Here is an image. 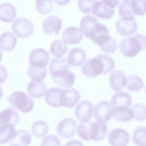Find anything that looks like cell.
Masks as SVG:
<instances>
[{
	"mask_svg": "<svg viewBox=\"0 0 146 146\" xmlns=\"http://www.w3.org/2000/svg\"><path fill=\"white\" fill-rule=\"evenodd\" d=\"M115 67V62L111 57L98 54L85 62L82 67L81 71L84 75L91 77L106 74Z\"/></svg>",
	"mask_w": 146,
	"mask_h": 146,
	"instance_id": "1",
	"label": "cell"
},
{
	"mask_svg": "<svg viewBox=\"0 0 146 146\" xmlns=\"http://www.w3.org/2000/svg\"><path fill=\"white\" fill-rule=\"evenodd\" d=\"M120 50L125 56L132 57L146 48L145 36L137 33L123 39L119 44Z\"/></svg>",
	"mask_w": 146,
	"mask_h": 146,
	"instance_id": "2",
	"label": "cell"
},
{
	"mask_svg": "<svg viewBox=\"0 0 146 146\" xmlns=\"http://www.w3.org/2000/svg\"><path fill=\"white\" fill-rule=\"evenodd\" d=\"M8 101L13 108L24 113L30 112L34 105L32 98L22 91L13 92L9 97Z\"/></svg>",
	"mask_w": 146,
	"mask_h": 146,
	"instance_id": "3",
	"label": "cell"
},
{
	"mask_svg": "<svg viewBox=\"0 0 146 146\" xmlns=\"http://www.w3.org/2000/svg\"><path fill=\"white\" fill-rule=\"evenodd\" d=\"M11 28L18 37L23 38L30 36L35 29L33 23L24 17L16 19L12 23Z\"/></svg>",
	"mask_w": 146,
	"mask_h": 146,
	"instance_id": "4",
	"label": "cell"
},
{
	"mask_svg": "<svg viewBox=\"0 0 146 146\" xmlns=\"http://www.w3.org/2000/svg\"><path fill=\"white\" fill-rule=\"evenodd\" d=\"M50 58L49 53L41 48H35L30 52L29 57L30 65L35 67H46Z\"/></svg>",
	"mask_w": 146,
	"mask_h": 146,
	"instance_id": "5",
	"label": "cell"
},
{
	"mask_svg": "<svg viewBox=\"0 0 146 146\" xmlns=\"http://www.w3.org/2000/svg\"><path fill=\"white\" fill-rule=\"evenodd\" d=\"M80 96L78 91L74 88L61 90L60 95V102L61 106L68 108L74 107L79 101Z\"/></svg>",
	"mask_w": 146,
	"mask_h": 146,
	"instance_id": "6",
	"label": "cell"
},
{
	"mask_svg": "<svg viewBox=\"0 0 146 146\" xmlns=\"http://www.w3.org/2000/svg\"><path fill=\"white\" fill-rule=\"evenodd\" d=\"M76 121L71 117L66 118L58 123L56 131L62 137L67 139L72 137L76 130Z\"/></svg>",
	"mask_w": 146,
	"mask_h": 146,
	"instance_id": "7",
	"label": "cell"
},
{
	"mask_svg": "<svg viewBox=\"0 0 146 146\" xmlns=\"http://www.w3.org/2000/svg\"><path fill=\"white\" fill-rule=\"evenodd\" d=\"M50 74L55 83L64 88L71 86L75 80V75L69 69L61 70Z\"/></svg>",
	"mask_w": 146,
	"mask_h": 146,
	"instance_id": "8",
	"label": "cell"
},
{
	"mask_svg": "<svg viewBox=\"0 0 146 146\" xmlns=\"http://www.w3.org/2000/svg\"><path fill=\"white\" fill-rule=\"evenodd\" d=\"M129 140L128 132L121 128H116L111 130L108 137V142L111 146H126Z\"/></svg>",
	"mask_w": 146,
	"mask_h": 146,
	"instance_id": "9",
	"label": "cell"
},
{
	"mask_svg": "<svg viewBox=\"0 0 146 146\" xmlns=\"http://www.w3.org/2000/svg\"><path fill=\"white\" fill-rule=\"evenodd\" d=\"M114 11V9L109 6L105 0H94L92 4V13L100 18L110 19Z\"/></svg>",
	"mask_w": 146,
	"mask_h": 146,
	"instance_id": "10",
	"label": "cell"
},
{
	"mask_svg": "<svg viewBox=\"0 0 146 146\" xmlns=\"http://www.w3.org/2000/svg\"><path fill=\"white\" fill-rule=\"evenodd\" d=\"M93 111L92 103L88 100H84L77 106L74 110V115L78 120L81 122H86L90 119Z\"/></svg>",
	"mask_w": 146,
	"mask_h": 146,
	"instance_id": "11",
	"label": "cell"
},
{
	"mask_svg": "<svg viewBox=\"0 0 146 146\" xmlns=\"http://www.w3.org/2000/svg\"><path fill=\"white\" fill-rule=\"evenodd\" d=\"M111 106L109 102L103 100L98 102L95 106L94 116L97 121L105 122L111 117Z\"/></svg>",
	"mask_w": 146,
	"mask_h": 146,
	"instance_id": "12",
	"label": "cell"
},
{
	"mask_svg": "<svg viewBox=\"0 0 146 146\" xmlns=\"http://www.w3.org/2000/svg\"><path fill=\"white\" fill-rule=\"evenodd\" d=\"M117 32L121 35L127 36L133 34L137 30V24L135 20L120 18L116 22Z\"/></svg>",
	"mask_w": 146,
	"mask_h": 146,
	"instance_id": "13",
	"label": "cell"
},
{
	"mask_svg": "<svg viewBox=\"0 0 146 146\" xmlns=\"http://www.w3.org/2000/svg\"><path fill=\"white\" fill-rule=\"evenodd\" d=\"M62 21L58 17L51 15L43 21L42 26L44 33L50 34L54 32L57 35L62 28Z\"/></svg>",
	"mask_w": 146,
	"mask_h": 146,
	"instance_id": "14",
	"label": "cell"
},
{
	"mask_svg": "<svg viewBox=\"0 0 146 146\" xmlns=\"http://www.w3.org/2000/svg\"><path fill=\"white\" fill-rule=\"evenodd\" d=\"M83 36L80 29L74 26L66 27L64 30L62 34L63 41L70 44H74L79 42Z\"/></svg>",
	"mask_w": 146,
	"mask_h": 146,
	"instance_id": "15",
	"label": "cell"
},
{
	"mask_svg": "<svg viewBox=\"0 0 146 146\" xmlns=\"http://www.w3.org/2000/svg\"><path fill=\"white\" fill-rule=\"evenodd\" d=\"M98 22V19L94 16L90 15H86L80 21V30L86 37L90 38L96 24Z\"/></svg>",
	"mask_w": 146,
	"mask_h": 146,
	"instance_id": "16",
	"label": "cell"
},
{
	"mask_svg": "<svg viewBox=\"0 0 146 146\" xmlns=\"http://www.w3.org/2000/svg\"><path fill=\"white\" fill-rule=\"evenodd\" d=\"M67 58L69 64L73 66H79L86 60V55L82 48L74 47L69 50Z\"/></svg>",
	"mask_w": 146,
	"mask_h": 146,
	"instance_id": "17",
	"label": "cell"
},
{
	"mask_svg": "<svg viewBox=\"0 0 146 146\" xmlns=\"http://www.w3.org/2000/svg\"><path fill=\"white\" fill-rule=\"evenodd\" d=\"M126 78L121 70H115L111 72L109 78L110 85L113 90L119 91L124 88Z\"/></svg>",
	"mask_w": 146,
	"mask_h": 146,
	"instance_id": "18",
	"label": "cell"
},
{
	"mask_svg": "<svg viewBox=\"0 0 146 146\" xmlns=\"http://www.w3.org/2000/svg\"><path fill=\"white\" fill-rule=\"evenodd\" d=\"M111 113L117 120L122 122L131 120L133 118V113L132 110L126 106L111 107Z\"/></svg>",
	"mask_w": 146,
	"mask_h": 146,
	"instance_id": "19",
	"label": "cell"
},
{
	"mask_svg": "<svg viewBox=\"0 0 146 146\" xmlns=\"http://www.w3.org/2000/svg\"><path fill=\"white\" fill-rule=\"evenodd\" d=\"M31 136L29 132L25 129H21L16 132L9 141L11 146H28L31 143Z\"/></svg>",
	"mask_w": 146,
	"mask_h": 146,
	"instance_id": "20",
	"label": "cell"
},
{
	"mask_svg": "<svg viewBox=\"0 0 146 146\" xmlns=\"http://www.w3.org/2000/svg\"><path fill=\"white\" fill-rule=\"evenodd\" d=\"M19 120L18 113L12 108H8L0 111V126L5 124L15 126Z\"/></svg>",
	"mask_w": 146,
	"mask_h": 146,
	"instance_id": "21",
	"label": "cell"
},
{
	"mask_svg": "<svg viewBox=\"0 0 146 146\" xmlns=\"http://www.w3.org/2000/svg\"><path fill=\"white\" fill-rule=\"evenodd\" d=\"M16 10L15 7L9 2L0 4V20L6 22L12 21L16 17Z\"/></svg>",
	"mask_w": 146,
	"mask_h": 146,
	"instance_id": "22",
	"label": "cell"
},
{
	"mask_svg": "<svg viewBox=\"0 0 146 146\" xmlns=\"http://www.w3.org/2000/svg\"><path fill=\"white\" fill-rule=\"evenodd\" d=\"M108 133L106 124L97 121L93 122L92 125L91 140L95 141L103 140Z\"/></svg>",
	"mask_w": 146,
	"mask_h": 146,
	"instance_id": "23",
	"label": "cell"
},
{
	"mask_svg": "<svg viewBox=\"0 0 146 146\" xmlns=\"http://www.w3.org/2000/svg\"><path fill=\"white\" fill-rule=\"evenodd\" d=\"M131 104V97L125 92L119 91L115 93L111 100V107L119 106L129 107Z\"/></svg>",
	"mask_w": 146,
	"mask_h": 146,
	"instance_id": "24",
	"label": "cell"
},
{
	"mask_svg": "<svg viewBox=\"0 0 146 146\" xmlns=\"http://www.w3.org/2000/svg\"><path fill=\"white\" fill-rule=\"evenodd\" d=\"M46 89V85L44 81L36 82L32 80L28 84L27 86L28 94L35 98L43 96Z\"/></svg>",
	"mask_w": 146,
	"mask_h": 146,
	"instance_id": "25",
	"label": "cell"
},
{
	"mask_svg": "<svg viewBox=\"0 0 146 146\" xmlns=\"http://www.w3.org/2000/svg\"><path fill=\"white\" fill-rule=\"evenodd\" d=\"M17 42L15 35L12 32L7 31L0 35V46L5 50H10L15 46Z\"/></svg>",
	"mask_w": 146,
	"mask_h": 146,
	"instance_id": "26",
	"label": "cell"
},
{
	"mask_svg": "<svg viewBox=\"0 0 146 146\" xmlns=\"http://www.w3.org/2000/svg\"><path fill=\"white\" fill-rule=\"evenodd\" d=\"M61 89L59 88L53 87L47 89L46 91L44 98L46 103L55 108L61 106L60 102V95Z\"/></svg>",
	"mask_w": 146,
	"mask_h": 146,
	"instance_id": "27",
	"label": "cell"
},
{
	"mask_svg": "<svg viewBox=\"0 0 146 146\" xmlns=\"http://www.w3.org/2000/svg\"><path fill=\"white\" fill-rule=\"evenodd\" d=\"M68 50V45L63 40H54L50 46V52L54 56L60 58L65 54Z\"/></svg>",
	"mask_w": 146,
	"mask_h": 146,
	"instance_id": "28",
	"label": "cell"
},
{
	"mask_svg": "<svg viewBox=\"0 0 146 146\" xmlns=\"http://www.w3.org/2000/svg\"><path fill=\"white\" fill-rule=\"evenodd\" d=\"M14 126L5 124L0 126V144H3L9 141L15 132Z\"/></svg>",
	"mask_w": 146,
	"mask_h": 146,
	"instance_id": "29",
	"label": "cell"
},
{
	"mask_svg": "<svg viewBox=\"0 0 146 146\" xmlns=\"http://www.w3.org/2000/svg\"><path fill=\"white\" fill-rule=\"evenodd\" d=\"M70 67V65L67 60L64 58L52 59L49 66L50 74L62 70L69 69Z\"/></svg>",
	"mask_w": 146,
	"mask_h": 146,
	"instance_id": "30",
	"label": "cell"
},
{
	"mask_svg": "<svg viewBox=\"0 0 146 146\" xmlns=\"http://www.w3.org/2000/svg\"><path fill=\"white\" fill-rule=\"evenodd\" d=\"M125 86L126 88L129 90L137 92L143 87V83L142 79L139 76L131 75L127 77Z\"/></svg>",
	"mask_w": 146,
	"mask_h": 146,
	"instance_id": "31",
	"label": "cell"
},
{
	"mask_svg": "<svg viewBox=\"0 0 146 146\" xmlns=\"http://www.w3.org/2000/svg\"><path fill=\"white\" fill-rule=\"evenodd\" d=\"M93 122L88 121L81 122L78 125L77 128V133L82 139L85 140H91L92 125Z\"/></svg>",
	"mask_w": 146,
	"mask_h": 146,
	"instance_id": "32",
	"label": "cell"
},
{
	"mask_svg": "<svg viewBox=\"0 0 146 146\" xmlns=\"http://www.w3.org/2000/svg\"><path fill=\"white\" fill-rule=\"evenodd\" d=\"M131 0H123L119 7V15L123 19L134 20L135 15L132 10Z\"/></svg>",
	"mask_w": 146,
	"mask_h": 146,
	"instance_id": "33",
	"label": "cell"
},
{
	"mask_svg": "<svg viewBox=\"0 0 146 146\" xmlns=\"http://www.w3.org/2000/svg\"><path fill=\"white\" fill-rule=\"evenodd\" d=\"M46 67L43 68L35 67L30 65L28 68L27 73L32 80L41 82L45 78L47 74Z\"/></svg>",
	"mask_w": 146,
	"mask_h": 146,
	"instance_id": "34",
	"label": "cell"
},
{
	"mask_svg": "<svg viewBox=\"0 0 146 146\" xmlns=\"http://www.w3.org/2000/svg\"><path fill=\"white\" fill-rule=\"evenodd\" d=\"M48 125L44 120H37L33 124L31 132L34 136L38 138L44 136L48 131Z\"/></svg>",
	"mask_w": 146,
	"mask_h": 146,
	"instance_id": "35",
	"label": "cell"
},
{
	"mask_svg": "<svg viewBox=\"0 0 146 146\" xmlns=\"http://www.w3.org/2000/svg\"><path fill=\"white\" fill-rule=\"evenodd\" d=\"M146 127H137L133 131L132 141L137 146H146Z\"/></svg>",
	"mask_w": 146,
	"mask_h": 146,
	"instance_id": "36",
	"label": "cell"
},
{
	"mask_svg": "<svg viewBox=\"0 0 146 146\" xmlns=\"http://www.w3.org/2000/svg\"><path fill=\"white\" fill-rule=\"evenodd\" d=\"M133 113V119L139 121H143L146 119L145 105L137 103L131 107Z\"/></svg>",
	"mask_w": 146,
	"mask_h": 146,
	"instance_id": "37",
	"label": "cell"
},
{
	"mask_svg": "<svg viewBox=\"0 0 146 146\" xmlns=\"http://www.w3.org/2000/svg\"><path fill=\"white\" fill-rule=\"evenodd\" d=\"M35 3L36 9L42 14H48L53 7V3L51 0H36Z\"/></svg>",
	"mask_w": 146,
	"mask_h": 146,
	"instance_id": "38",
	"label": "cell"
},
{
	"mask_svg": "<svg viewBox=\"0 0 146 146\" xmlns=\"http://www.w3.org/2000/svg\"><path fill=\"white\" fill-rule=\"evenodd\" d=\"M145 0H131V7L135 15L143 16L145 14Z\"/></svg>",
	"mask_w": 146,
	"mask_h": 146,
	"instance_id": "39",
	"label": "cell"
},
{
	"mask_svg": "<svg viewBox=\"0 0 146 146\" xmlns=\"http://www.w3.org/2000/svg\"><path fill=\"white\" fill-rule=\"evenodd\" d=\"M60 141L58 137L53 134H48L42 140L41 146H59Z\"/></svg>",
	"mask_w": 146,
	"mask_h": 146,
	"instance_id": "40",
	"label": "cell"
},
{
	"mask_svg": "<svg viewBox=\"0 0 146 146\" xmlns=\"http://www.w3.org/2000/svg\"><path fill=\"white\" fill-rule=\"evenodd\" d=\"M94 0H78V7L83 13H92V4Z\"/></svg>",
	"mask_w": 146,
	"mask_h": 146,
	"instance_id": "41",
	"label": "cell"
},
{
	"mask_svg": "<svg viewBox=\"0 0 146 146\" xmlns=\"http://www.w3.org/2000/svg\"><path fill=\"white\" fill-rule=\"evenodd\" d=\"M8 72L3 66L0 65V84L5 82L7 78Z\"/></svg>",
	"mask_w": 146,
	"mask_h": 146,
	"instance_id": "42",
	"label": "cell"
},
{
	"mask_svg": "<svg viewBox=\"0 0 146 146\" xmlns=\"http://www.w3.org/2000/svg\"><path fill=\"white\" fill-rule=\"evenodd\" d=\"M64 146H84L82 143L77 140L72 139L66 143Z\"/></svg>",
	"mask_w": 146,
	"mask_h": 146,
	"instance_id": "43",
	"label": "cell"
},
{
	"mask_svg": "<svg viewBox=\"0 0 146 146\" xmlns=\"http://www.w3.org/2000/svg\"><path fill=\"white\" fill-rule=\"evenodd\" d=\"M3 95V93L2 92V90L0 85V100Z\"/></svg>",
	"mask_w": 146,
	"mask_h": 146,
	"instance_id": "44",
	"label": "cell"
},
{
	"mask_svg": "<svg viewBox=\"0 0 146 146\" xmlns=\"http://www.w3.org/2000/svg\"><path fill=\"white\" fill-rule=\"evenodd\" d=\"M3 56V53L2 49L0 47V62L2 60V57Z\"/></svg>",
	"mask_w": 146,
	"mask_h": 146,
	"instance_id": "45",
	"label": "cell"
},
{
	"mask_svg": "<svg viewBox=\"0 0 146 146\" xmlns=\"http://www.w3.org/2000/svg\"><path fill=\"white\" fill-rule=\"evenodd\" d=\"M19 146L17 145H13V146Z\"/></svg>",
	"mask_w": 146,
	"mask_h": 146,
	"instance_id": "46",
	"label": "cell"
}]
</instances>
